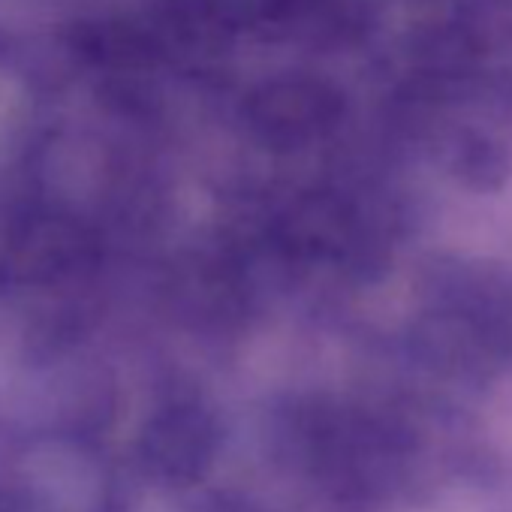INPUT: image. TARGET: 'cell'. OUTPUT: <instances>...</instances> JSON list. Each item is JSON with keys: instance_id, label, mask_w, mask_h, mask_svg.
Returning a JSON list of instances; mask_svg holds the SVG:
<instances>
[{"instance_id": "1", "label": "cell", "mask_w": 512, "mask_h": 512, "mask_svg": "<svg viewBox=\"0 0 512 512\" xmlns=\"http://www.w3.org/2000/svg\"><path fill=\"white\" fill-rule=\"evenodd\" d=\"M338 115V97L320 85L281 82L269 85L250 103V121L269 142L299 145L332 127Z\"/></svg>"}, {"instance_id": "2", "label": "cell", "mask_w": 512, "mask_h": 512, "mask_svg": "<svg viewBox=\"0 0 512 512\" xmlns=\"http://www.w3.org/2000/svg\"><path fill=\"white\" fill-rule=\"evenodd\" d=\"M220 4L223 10H229L235 22H256V19H269L275 13L293 10V0H220Z\"/></svg>"}]
</instances>
